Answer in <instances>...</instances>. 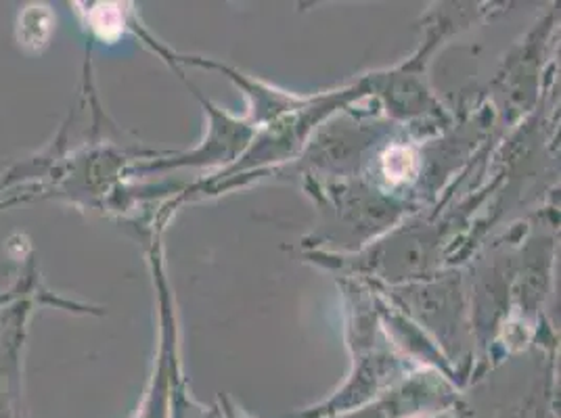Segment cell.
<instances>
[{
    "label": "cell",
    "instance_id": "6da1fadb",
    "mask_svg": "<svg viewBox=\"0 0 561 418\" xmlns=\"http://www.w3.org/2000/svg\"><path fill=\"white\" fill-rule=\"evenodd\" d=\"M52 32V13L44 4H34L23 11L20 20V40L28 49H43Z\"/></svg>",
    "mask_w": 561,
    "mask_h": 418
},
{
    "label": "cell",
    "instance_id": "7a4b0ae2",
    "mask_svg": "<svg viewBox=\"0 0 561 418\" xmlns=\"http://www.w3.org/2000/svg\"><path fill=\"white\" fill-rule=\"evenodd\" d=\"M91 23L101 38L120 36L124 28V15L120 11V4H97V7L91 11Z\"/></svg>",
    "mask_w": 561,
    "mask_h": 418
}]
</instances>
